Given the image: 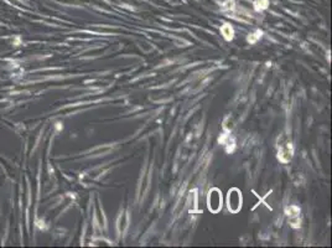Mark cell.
I'll return each instance as SVG.
<instances>
[{"label": "cell", "mask_w": 332, "mask_h": 248, "mask_svg": "<svg viewBox=\"0 0 332 248\" xmlns=\"http://www.w3.org/2000/svg\"><path fill=\"white\" fill-rule=\"evenodd\" d=\"M242 192L239 191L238 189H231L228 192V197H227V205L229 211L233 214H237L242 207Z\"/></svg>", "instance_id": "2"}, {"label": "cell", "mask_w": 332, "mask_h": 248, "mask_svg": "<svg viewBox=\"0 0 332 248\" xmlns=\"http://www.w3.org/2000/svg\"><path fill=\"white\" fill-rule=\"evenodd\" d=\"M207 206L208 210L213 214H217L222 208V192L219 191V189L214 187L210 190L207 196Z\"/></svg>", "instance_id": "1"}]
</instances>
